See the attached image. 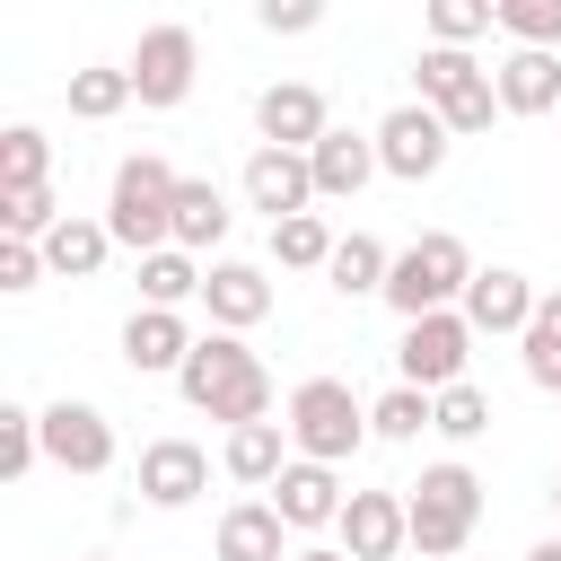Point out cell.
Instances as JSON below:
<instances>
[{
  "mask_svg": "<svg viewBox=\"0 0 561 561\" xmlns=\"http://www.w3.org/2000/svg\"><path fill=\"white\" fill-rule=\"evenodd\" d=\"M175 394L193 403V412H210V421H263L272 412V368L245 351V333H228V324H210L193 351H184V368H175Z\"/></svg>",
  "mask_w": 561,
  "mask_h": 561,
  "instance_id": "1",
  "label": "cell"
},
{
  "mask_svg": "<svg viewBox=\"0 0 561 561\" xmlns=\"http://www.w3.org/2000/svg\"><path fill=\"white\" fill-rule=\"evenodd\" d=\"M403 517H412V552L421 561H456L482 526V473L473 465H421V482H403Z\"/></svg>",
  "mask_w": 561,
  "mask_h": 561,
  "instance_id": "2",
  "label": "cell"
},
{
  "mask_svg": "<svg viewBox=\"0 0 561 561\" xmlns=\"http://www.w3.org/2000/svg\"><path fill=\"white\" fill-rule=\"evenodd\" d=\"M175 167L158 158V149H140V158H123L114 167V193H105V228H114V245L123 254H149V245H175Z\"/></svg>",
  "mask_w": 561,
  "mask_h": 561,
  "instance_id": "3",
  "label": "cell"
},
{
  "mask_svg": "<svg viewBox=\"0 0 561 561\" xmlns=\"http://www.w3.org/2000/svg\"><path fill=\"white\" fill-rule=\"evenodd\" d=\"M280 421H289V447L298 456H324V465H351L377 430H368V403L342 386V377H298L289 386V403H280Z\"/></svg>",
  "mask_w": 561,
  "mask_h": 561,
  "instance_id": "4",
  "label": "cell"
},
{
  "mask_svg": "<svg viewBox=\"0 0 561 561\" xmlns=\"http://www.w3.org/2000/svg\"><path fill=\"white\" fill-rule=\"evenodd\" d=\"M412 88H421V105L447 114L456 140H473V131H491V114H508V105H500V79L473 61V44H421Z\"/></svg>",
  "mask_w": 561,
  "mask_h": 561,
  "instance_id": "5",
  "label": "cell"
},
{
  "mask_svg": "<svg viewBox=\"0 0 561 561\" xmlns=\"http://www.w3.org/2000/svg\"><path fill=\"white\" fill-rule=\"evenodd\" d=\"M473 272H482V263L465 254V237L430 228V237H412V245L386 263V289H377V298H386L394 316H430V307H456Z\"/></svg>",
  "mask_w": 561,
  "mask_h": 561,
  "instance_id": "6",
  "label": "cell"
},
{
  "mask_svg": "<svg viewBox=\"0 0 561 561\" xmlns=\"http://www.w3.org/2000/svg\"><path fill=\"white\" fill-rule=\"evenodd\" d=\"M473 316L465 307H430V316H403V342H394V368L412 377V386H456L465 377V359H473Z\"/></svg>",
  "mask_w": 561,
  "mask_h": 561,
  "instance_id": "7",
  "label": "cell"
},
{
  "mask_svg": "<svg viewBox=\"0 0 561 561\" xmlns=\"http://www.w3.org/2000/svg\"><path fill=\"white\" fill-rule=\"evenodd\" d=\"M193 79H202V35L193 26H140V44H131V88H140V105L149 114H167V105H184L193 96Z\"/></svg>",
  "mask_w": 561,
  "mask_h": 561,
  "instance_id": "8",
  "label": "cell"
},
{
  "mask_svg": "<svg viewBox=\"0 0 561 561\" xmlns=\"http://www.w3.org/2000/svg\"><path fill=\"white\" fill-rule=\"evenodd\" d=\"M447 149H456V131H447V114L438 105H394L386 123H377V158H386V175L394 184H430L438 167H447Z\"/></svg>",
  "mask_w": 561,
  "mask_h": 561,
  "instance_id": "9",
  "label": "cell"
},
{
  "mask_svg": "<svg viewBox=\"0 0 561 561\" xmlns=\"http://www.w3.org/2000/svg\"><path fill=\"white\" fill-rule=\"evenodd\" d=\"M245 210H263V219H289V210H316V167H307V149H280V140H254V158H245Z\"/></svg>",
  "mask_w": 561,
  "mask_h": 561,
  "instance_id": "10",
  "label": "cell"
},
{
  "mask_svg": "<svg viewBox=\"0 0 561 561\" xmlns=\"http://www.w3.org/2000/svg\"><path fill=\"white\" fill-rule=\"evenodd\" d=\"M44 465L61 473H114V421L96 403H44Z\"/></svg>",
  "mask_w": 561,
  "mask_h": 561,
  "instance_id": "11",
  "label": "cell"
},
{
  "mask_svg": "<svg viewBox=\"0 0 561 561\" xmlns=\"http://www.w3.org/2000/svg\"><path fill=\"white\" fill-rule=\"evenodd\" d=\"M131 491H140L149 508H193V500L210 491V456H202L193 438H149L140 465H131Z\"/></svg>",
  "mask_w": 561,
  "mask_h": 561,
  "instance_id": "12",
  "label": "cell"
},
{
  "mask_svg": "<svg viewBox=\"0 0 561 561\" xmlns=\"http://www.w3.org/2000/svg\"><path fill=\"white\" fill-rule=\"evenodd\" d=\"M342 465H324V456H289L280 473H272V508L289 517V535H316V526H333L342 517Z\"/></svg>",
  "mask_w": 561,
  "mask_h": 561,
  "instance_id": "13",
  "label": "cell"
},
{
  "mask_svg": "<svg viewBox=\"0 0 561 561\" xmlns=\"http://www.w3.org/2000/svg\"><path fill=\"white\" fill-rule=\"evenodd\" d=\"M333 535H342V552H351V561H394V552L412 543L403 491H351V500H342V517H333Z\"/></svg>",
  "mask_w": 561,
  "mask_h": 561,
  "instance_id": "14",
  "label": "cell"
},
{
  "mask_svg": "<svg viewBox=\"0 0 561 561\" xmlns=\"http://www.w3.org/2000/svg\"><path fill=\"white\" fill-rule=\"evenodd\" d=\"M254 131H263V140H280V149H316V140L333 131L324 88H307V79H272V88L254 96Z\"/></svg>",
  "mask_w": 561,
  "mask_h": 561,
  "instance_id": "15",
  "label": "cell"
},
{
  "mask_svg": "<svg viewBox=\"0 0 561 561\" xmlns=\"http://www.w3.org/2000/svg\"><path fill=\"white\" fill-rule=\"evenodd\" d=\"M202 307H210V324H228V333H254V324L272 316V272H263V263H237V254H219V263L202 272Z\"/></svg>",
  "mask_w": 561,
  "mask_h": 561,
  "instance_id": "16",
  "label": "cell"
},
{
  "mask_svg": "<svg viewBox=\"0 0 561 561\" xmlns=\"http://www.w3.org/2000/svg\"><path fill=\"white\" fill-rule=\"evenodd\" d=\"M193 342H202V333L184 324V307H131V324H123V368H131V377H175Z\"/></svg>",
  "mask_w": 561,
  "mask_h": 561,
  "instance_id": "17",
  "label": "cell"
},
{
  "mask_svg": "<svg viewBox=\"0 0 561 561\" xmlns=\"http://www.w3.org/2000/svg\"><path fill=\"white\" fill-rule=\"evenodd\" d=\"M508 114H561V44H508L491 61Z\"/></svg>",
  "mask_w": 561,
  "mask_h": 561,
  "instance_id": "18",
  "label": "cell"
},
{
  "mask_svg": "<svg viewBox=\"0 0 561 561\" xmlns=\"http://www.w3.org/2000/svg\"><path fill=\"white\" fill-rule=\"evenodd\" d=\"M307 167H316V202H351L368 175H386V158H377V131H324L316 149H307Z\"/></svg>",
  "mask_w": 561,
  "mask_h": 561,
  "instance_id": "19",
  "label": "cell"
},
{
  "mask_svg": "<svg viewBox=\"0 0 561 561\" xmlns=\"http://www.w3.org/2000/svg\"><path fill=\"white\" fill-rule=\"evenodd\" d=\"M535 298H543V289H535L526 272H508V263H491V272H473V280H465V298H456V307L473 316V333H526V316H535Z\"/></svg>",
  "mask_w": 561,
  "mask_h": 561,
  "instance_id": "20",
  "label": "cell"
},
{
  "mask_svg": "<svg viewBox=\"0 0 561 561\" xmlns=\"http://www.w3.org/2000/svg\"><path fill=\"white\" fill-rule=\"evenodd\" d=\"M289 456H298V447H289V421H272V412H263V421H237V430H228L219 473H228V482H245V491H272V473H280Z\"/></svg>",
  "mask_w": 561,
  "mask_h": 561,
  "instance_id": "21",
  "label": "cell"
},
{
  "mask_svg": "<svg viewBox=\"0 0 561 561\" xmlns=\"http://www.w3.org/2000/svg\"><path fill=\"white\" fill-rule=\"evenodd\" d=\"M210 552L219 561H289V517L272 500H237V508H219Z\"/></svg>",
  "mask_w": 561,
  "mask_h": 561,
  "instance_id": "22",
  "label": "cell"
},
{
  "mask_svg": "<svg viewBox=\"0 0 561 561\" xmlns=\"http://www.w3.org/2000/svg\"><path fill=\"white\" fill-rule=\"evenodd\" d=\"M35 245H44L53 280H96V272H105V254H114V228H105V219H88V210H61V219H53V237H35Z\"/></svg>",
  "mask_w": 561,
  "mask_h": 561,
  "instance_id": "23",
  "label": "cell"
},
{
  "mask_svg": "<svg viewBox=\"0 0 561 561\" xmlns=\"http://www.w3.org/2000/svg\"><path fill=\"white\" fill-rule=\"evenodd\" d=\"M237 228V210H228V193L210 184V175H184L175 184V245H193V254H210L219 237Z\"/></svg>",
  "mask_w": 561,
  "mask_h": 561,
  "instance_id": "24",
  "label": "cell"
},
{
  "mask_svg": "<svg viewBox=\"0 0 561 561\" xmlns=\"http://www.w3.org/2000/svg\"><path fill=\"white\" fill-rule=\"evenodd\" d=\"M70 114L79 123H114L123 105H140V88H131V61H88V70H70Z\"/></svg>",
  "mask_w": 561,
  "mask_h": 561,
  "instance_id": "25",
  "label": "cell"
},
{
  "mask_svg": "<svg viewBox=\"0 0 561 561\" xmlns=\"http://www.w3.org/2000/svg\"><path fill=\"white\" fill-rule=\"evenodd\" d=\"M202 254L193 245H149L140 254V307H184V298H202Z\"/></svg>",
  "mask_w": 561,
  "mask_h": 561,
  "instance_id": "26",
  "label": "cell"
},
{
  "mask_svg": "<svg viewBox=\"0 0 561 561\" xmlns=\"http://www.w3.org/2000/svg\"><path fill=\"white\" fill-rule=\"evenodd\" d=\"M368 430H377L386 447H412L421 430H438V394H430V386H412V377H394V386L368 403Z\"/></svg>",
  "mask_w": 561,
  "mask_h": 561,
  "instance_id": "27",
  "label": "cell"
},
{
  "mask_svg": "<svg viewBox=\"0 0 561 561\" xmlns=\"http://www.w3.org/2000/svg\"><path fill=\"white\" fill-rule=\"evenodd\" d=\"M386 263H394V254H386L368 228H351V237H333V263H324V280H333L342 298H377V289H386Z\"/></svg>",
  "mask_w": 561,
  "mask_h": 561,
  "instance_id": "28",
  "label": "cell"
},
{
  "mask_svg": "<svg viewBox=\"0 0 561 561\" xmlns=\"http://www.w3.org/2000/svg\"><path fill=\"white\" fill-rule=\"evenodd\" d=\"M272 263H289V272H324V263H333V228H324V210H289V219H272Z\"/></svg>",
  "mask_w": 561,
  "mask_h": 561,
  "instance_id": "29",
  "label": "cell"
},
{
  "mask_svg": "<svg viewBox=\"0 0 561 561\" xmlns=\"http://www.w3.org/2000/svg\"><path fill=\"white\" fill-rule=\"evenodd\" d=\"M517 351H526V377L552 394V377H561V289H543V298H535V316H526Z\"/></svg>",
  "mask_w": 561,
  "mask_h": 561,
  "instance_id": "30",
  "label": "cell"
},
{
  "mask_svg": "<svg viewBox=\"0 0 561 561\" xmlns=\"http://www.w3.org/2000/svg\"><path fill=\"white\" fill-rule=\"evenodd\" d=\"M35 465H44V412L0 403V482H26Z\"/></svg>",
  "mask_w": 561,
  "mask_h": 561,
  "instance_id": "31",
  "label": "cell"
},
{
  "mask_svg": "<svg viewBox=\"0 0 561 561\" xmlns=\"http://www.w3.org/2000/svg\"><path fill=\"white\" fill-rule=\"evenodd\" d=\"M421 26L430 44H482L500 26V0H421Z\"/></svg>",
  "mask_w": 561,
  "mask_h": 561,
  "instance_id": "32",
  "label": "cell"
},
{
  "mask_svg": "<svg viewBox=\"0 0 561 561\" xmlns=\"http://www.w3.org/2000/svg\"><path fill=\"white\" fill-rule=\"evenodd\" d=\"M482 430H491V394H482L473 377L438 386V438H447V447H473Z\"/></svg>",
  "mask_w": 561,
  "mask_h": 561,
  "instance_id": "33",
  "label": "cell"
},
{
  "mask_svg": "<svg viewBox=\"0 0 561 561\" xmlns=\"http://www.w3.org/2000/svg\"><path fill=\"white\" fill-rule=\"evenodd\" d=\"M0 184H53V140L35 123H9L0 131Z\"/></svg>",
  "mask_w": 561,
  "mask_h": 561,
  "instance_id": "34",
  "label": "cell"
},
{
  "mask_svg": "<svg viewBox=\"0 0 561 561\" xmlns=\"http://www.w3.org/2000/svg\"><path fill=\"white\" fill-rule=\"evenodd\" d=\"M53 219H61L53 184H0V237H53Z\"/></svg>",
  "mask_w": 561,
  "mask_h": 561,
  "instance_id": "35",
  "label": "cell"
},
{
  "mask_svg": "<svg viewBox=\"0 0 561 561\" xmlns=\"http://www.w3.org/2000/svg\"><path fill=\"white\" fill-rule=\"evenodd\" d=\"M508 44H561V0H500Z\"/></svg>",
  "mask_w": 561,
  "mask_h": 561,
  "instance_id": "36",
  "label": "cell"
},
{
  "mask_svg": "<svg viewBox=\"0 0 561 561\" xmlns=\"http://www.w3.org/2000/svg\"><path fill=\"white\" fill-rule=\"evenodd\" d=\"M333 0H254V26L263 35H316Z\"/></svg>",
  "mask_w": 561,
  "mask_h": 561,
  "instance_id": "37",
  "label": "cell"
},
{
  "mask_svg": "<svg viewBox=\"0 0 561 561\" xmlns=\"http://www.w3.org/2000/svg\"><path fill=\"white\" fill-rule=\"evenodd\" d=\"M44 272H53V263H44V245H35V237H0V289H9V298H18V289H35Z\"/></svg>",
  "mask_w": 561,
  "mask_h": 561,
  "instance_id": "38",
  "label": "cell"
},
{
  "mask_svg": "<svg viewBox=\"0 0 561 561\" xmlns=\"http://www.w3.org/2000/svg\"><path fill=\"white\" fill-rule=\"evenodd\" d=\"M289 561H351V552H324V543H307V552H289Z\"/></svg>",
  "mask_w": 561,
  "mask_h": 561,
  "instance_id": "39",
  "label": "cell"
},
{
  "mask_svg": "<svg viewBox=\"0 0 561 561\" xmlns=\"http://www.w3.org/2000/svg\"><path fill=\"white\" fill-rule=\"evenodd\" d=\"M526 561H561V535H543V543H535V552H526Z\"/></svg>",
  "mask_w": 561,
  "mask_h": 561,
  "instance_id": "40",
  "label": "cell"
},
{
  "mask_svg": "<svg viewBox=\"0 0 561 561\" xmlns=\"http://www.w3.org/2000/svg\"><path fill=\"white\" fill-rule=\"evenodd\" d=\"M79 561H114V552H79Z\"/></svg>",
  "mask_w": 561,
  "mask_h": 561,
  "instance_id": "41",
  "label": "cell"
},
{
  "mask_svg": "<svg viewBox=\"0 0 561 561\" xmlns=\"http://www.w3.org/2000/svg\"><path fill=\"white\" fill-rule=\"evenodd\" d=\"M552 508H561V482H552Z\"/></svg>",
  "mask_w": 561,
  "mask_h": 561,
  "instance_id": "42",
  "label": "cell"
},
{
  "mask_svg": "<svg viewBox=\"0 0 561 561\" xmlns=\"http://www.w3.org/2000/svg\"><path fill=\"white\" fill-rule=\"evenodd\" d=\"M552 394H561V377H552Z\"/></svg>",
  "mask_w": 561,
  "mask_h": 561,
  "instance_id": "43",
  "label": "cell"
},
{
  "mask_svg": "<svg viewBox=\"0 0 561 561\" xmlns=\"http://www.w3.org/2000/svg\"><path fill=\"white\" fill-rule=\"evenodd\" d=\"M456 561H465V552H456Z\"/></svg>",
  "mask_w": 561,
  "mask_h": 561,
  "instance_id": "44",
  "label": "cell"
}]
</instances>
